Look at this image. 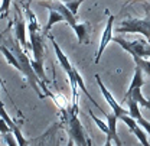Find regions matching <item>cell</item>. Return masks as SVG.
<instances>
[{
  "instance_id": "11",
  "label": "cell",
  "mask_w": 150,
  "mask_h": 146,
  "mask_svg": "<svg viewBox=\"0 0 150 146\" xmlns=\"http://www.w3.org/2000/svg\"><path fill=\"white\" fill-rule=\"evenodd\" d=\"M101 111H103V113L105 114V117H107V125H108V129H110V136H108V137H111L115 146H121V140H120V137H118V135H117V122H118V117H117L112 111L111 113H105L103 109H101Z\"/></svg>"
},
{
  "instance_id": "21",
  "label": "cell",
  "mask_w": 150,
  "mask_h": 146,
  "mask_svg": "<svg viewBox=\"0 0 150 146\" xmlns=\"http://www.w3.org/2000/svg\"><path fill=\"white\" fill-rule=\"evenodd\" d=\"M75 143H74V140H72V139H69V140H68V145L67 146H74Z\"/></svg>"
},
{
  "instance_id": "3",
  "label": "cell",
  "mask_w": 150,
  "mask_h": 146,
  "mask_svg": "<svg viewBox=\"0 0 150 146\" xmlns=\"http://www.w3.org/2000/svg\"><path fill=\"white\" fill-rule=\"evenodd\" d=\"M42 6L46 7L48 10H56V12H59L64 16V19H65V23H68L74 29L75 35L78 38V42L81 45L88 43V41H90V31H91L90 29V25L85 23V22H78L76 16H75L74 13L69 12V9L61 0H43Z\"/></svg>"
},
{
  "instance_id": "16",
  "label": "cell",
  "mask_w": 150,
  "mask_h": 146,
  "mask_svg": "<svg viewBox=\"0 0 150 146\" xmlns=\"http://www.w3.org/2000/svg\"><path fill=\"white\" fill-rule=\"evenodd\" d=\"M61 1L69 9L71 13H74L75 16H76V13H78V7H79V4H81L84 0H61Z\"/></svg>"
},
{
  "instance_id": "6",
  "label": "cell",
  "mask_w": 150,
  "mask_h": 146,
  "mask_svg": "<svg viewBox=\"0 0 150 146\" xmlns=\"http://www.w3.org/2000/svg\"><path fill=\"white\" fill-rule=\"evenodd\" d=\"M118 32H139V33H143L147 38H150V20H126L123 23H120V28H118Z\"/></svg>"
},
{
  "instance_id": "10",
  "label": "cell",
  "mask_w": 150,
  "mask_h": 146,
  "mask_svg": "<svg viewBox=\"0 0 150 146\" xmlns=\"http://www.w3.org/2000/svg\"><path fill=\"white\" fill-rule=\"evenodd\" d=\"M59 127H61V125L56 123L52 127L48 129L40 137L36 139L38 146H58V143H56V133H58Z\"/></svg>"
},
{
  "instance_id": "9",
  "label": "cell",
  "mask_w": 150,
  "mask_h": 146,
  "mask_svg": "<svg viewBox=\"0 0 150 146\" xmlns=\"http://www.w3.org/2000/svg\"><path fill=\"white\" fill-rule=\"evenodd\" d=\"M120 120L121 122H124L126 125H127V127L131 130V133L137 137V140L142 143L143 146H150L149 140H147V133L144 132V129L131 116H129V114H124V116H121L120 117Z\"/></svg>"
},
{
  "instance_id": "22",
  "label": "cell",
  "mask_w": 150,
  "mask_h": 146,
  "mask_svg": "<svg viewBox=\"0 0 150 146\" xmlns=\"http://www.w3.org/2000/svg\"><path fill=\"white\" fill-rule=\"evenodd\" d=\"M0 106H4V104H3V101H1V97H0Z\"/></svg>"
},
{
  "instance_id": "1",
  "label": "cell",
  "mask_w": 150,
  "mask_h": 146,
  "mask_svg": "<svg viewBox=\"0 0 150 146\" xmlns=\"http://www.w3.org/2000/svg\"><path fill=\"white\" fill-rule=\"evenodd\" d=\"M25 13L28 16V31H29V41H30V49H32V67L38 74V77L42 80L43 84L48 83L45 70H43V33L40 32V28L38 25V19L35 13L26 6Z\"/></svg>"
},
{
  "instance_id": "14",
  "label": "cell",
  "mask_w": 150,
  "mask_h": 146,
  "mask_svg": "<svg viewBox=\"0 0 150 146\" xmlns=\"http://www.w3.org/2000/svg\"><path fill=\"white\" fill-rule=\"evenodd\" d=\"M127 98H133V100H136L142 107H146V109L150 111V98H144V97H143V94H142V88H134V90L130 93V95H129ZM127 98H126V100H127Z\"/></svg>"
},
{
  "instance_id": "20",
  "label": "cell",
  "mask_w": 150,
  "mask_h": 146,
  "mask_svg": "<svg viewBox=\"0 0 150 146\" xmlns=\"http://www.w3.org/2000/svg\"><path fill=\"white\" fill-rule=\"evenodd\" d=\"M112 143H114V142H112V139L107 136V137H105V143H104V146H114Z\"/></svg>"
},
{
  "instance_id": "5",
  "label": "cell",
  "mask_w": 150,
  "mask_h": 146,
  "mask_svg": "<svg viewBox=\"0 0 150 146\" xmlns=\"http://www.w3.org/2000/svg\"><path fill=\"white\" fill-rule=\"evenodd\" d=\"M13 26H15V35H16V38H18V41H19V43H20V46H22V49H23V51H28L29 46H30V43H28V41H26L28 25H26V22H25L23 15L20 13V10L18 9V6H16V12H15Z\"/></svg>"
},
{
  "instance_id": "2",
  "label": "cell",
  "mask_w": 150,
  "mask_h": 146,
  "mask_svg": "<svg viewBox=\"0 0 150 146\" xmlns=\"http://www.w3.org/2000/svg\"><path fill=\"white\" fill-rule=\"evenodd\" d=\"M64 113V125L76 146H91V140L78 117V95L72 97V104L67 109H61Z\"/></svg>"
},
{
  "instance_id": "15",
  "label": "cell",
  "mask_w": 150,
  "mask_h": 146,
  "mask_svg": "<svg viewBox=\"0 0 150 146\" xmlns=\"http://www.w3.org/2000/svg\"><path fill=\"white\" fill-rule=\"evenodd\" d=\"M133 61L136 62V65H137V67H140V68H142V71H143V73L149 74L150 75V61H149V58H142V56L134 55V56H133Z\"/></svg>"
},
{
  "instance_id": "13",
  "label": "cell",
  "mask_w": 150,
  "mask_h": 146,
  "mask_svg": "<svg viewBox=\"0 0 150 146\" xmlns=\"http://www.w3.org/2000/svg\"><path fill=\"white\" fill-rule=\"evenodd\" d=\"M59 22H65L64 16H62L59 12H56V10H49V19H48V22H46V25H45L42 33H43V35H48L49 31H51V28H52L55 23H59Z\"/></svg>"
},
{
  "instance_id": "7",
  "label": "cell",
  "mask_w": 150,
  "mask_h": 146,
  "mask_svg": "<svg viewBox=\"0 0 150 146\" xmlns=\"http://www.w3.org/2000/svg\"><path fill=\"white\" fill-rule=\"evenodd\" d=\"M95 77V81L98 83V87H100V90L103 93V95H104V98H105V101L108 103V106H110V109L112 110V113L120 119L121 116H124V114H129V111L126 109H123L120 104H118V101H115V98L112 97V94L108 90H107V87L104 85V83H103V80H101V77L98 75V74H95L94 75Z\"/></svg>"
},
{
  "instance_id": "4",
  "label": "cell",
  "mask_w": 150,
  "mask_h": 146,
  "mask_svg": "<svg viewBox=\"0 0 150 146\" xmlns=\"http://www.w3.org/2000/svg\"><path fill=\"white\" fill-rule=\"evenodd\" d=\"M112 41L115 43H118L124 51H127L131 56L137 55V56H142V58H150V43L144 42V41L129 42V41H126L120 36H112Z\"/></svg>"
},
{
  "instance_id": "19",
  "label": "cell",
  "mask_w": 150,
  "mask_h": 146,
  "mask_svg": "<svg viewBox=\"0 0 150 146\" xmlns=\"http://www.w3.org/2000/svg\"><path fill=\"white\" fill-rule=\"evenodd\" d=\"M9 132H12L10 126L6 123V120H3V119L0 117V133H1V135H6V133H9Z\"/></svg>"
},
{
  "instance_id": "8",
  "label": "cell",
  "mask_w": 150,
  "mask_h": 146,
  "mask_svg": "<svg viewBox=\"0 0 150 146\" xmlns=\"http://www.w3.org/2000/svg\"><path fill=\"white\" fill-rule=\"evenodd\" d=\"M114 20H115V16L110 15L108 16V20H107V25H105V29L103 32V36H101V41H100V46H98V51H97V55L94 58V62L98 64L101 55L104 54L107 45L110 43V41H112V28H114Z\"/></svg>"
},
{
  "instance_id": "17",
  "label": "cell",
  "mask_w": 150,
  "mask_h": 146,
  "mask_svg": "<svg viewBox=\"0 0 150 146\" xmlns=\"http://www.w3.org/2000/svg\"><path fill=\"white\" fill-rule=\"evenodd\" d=\"M3 137H4V142L7 143V146H19L18 140H16V137H15V135H13V132H9V133L3 135Z\"/></svg>"
},
{
  "instance_id": "12",
  "label": "cell",
  "mask_w": 150,
  "mask_h": 146,
  "mask_svg": "<svg viewBox=\"0 0 150 146\" xmlns=\"http://www.w3.org/2000/svg\"><path fill=\"white\" fill-rule=\"evenodd\" d=\"M144 85V78H143V71H142V68L140 67H137L136 65V71H134V75H133V80H131V84L130 87H129V90L126 93V97H124V100L130 95V93L134 90V88H142Z\"/></svg>"
},
{
  "instance_id": "18",
  "label": "cell",
  "mask_w": 150,
  "mask_h": 146,
  "mask_svg": "<svg viewBox=\"0 0 150 146\" xmlns=\"http://www.w3.org/2000/svg\"><path fill=\"white\" fill-rule=\"evenodd\" d=\"M10 7V0H1L0 3V15H7Z\"/></svg>"
}]
</instances>
